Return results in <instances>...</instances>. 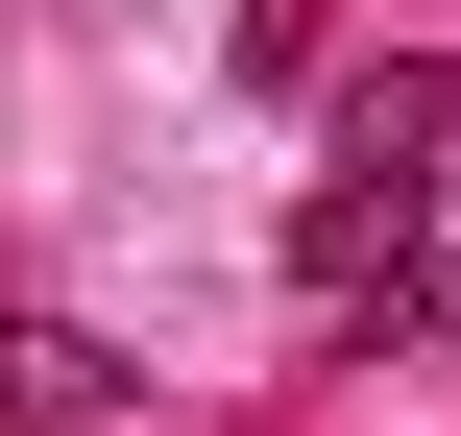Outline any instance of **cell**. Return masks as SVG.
Wrapping results in <instances>:
<instances>
[{
	"mask_svg": "<svg viewBox=\"0 0 461 436\" xmlns=\"http://www.w3.org/2000/svg\"><path fill=\"white\" fill-rule=\"evenodd\" d=\"M438 146H461V49H365V73H340V170H316V194L413 218V194H438Z\"/></svg>",
	"mask_w": 461,
	"mask_h": 436,
	"instance_id": "1",
	"label": "cell"
},
{
	"mask_svg": "<svg viewBox=\"0 0 461 436\" xmlns=\"http://www.w3.org/2000/svg\"><path fill=\"white\" fill-rule=\"evenodd\" d=\"M97 388H122V364H97L73 316H24V291H0V436H73Z\"/></svg>",
	"mask_w": 461,
	"mask_h": 436,
	"instance_id": "2",
	"label": "cell"
},
{
	"mask_svg": "<svg viewBox=\"0 0 461 436\" xmlns=\"http://www.w3.org/2000/svg\"><path fill=\"white\" fill-rule=\"evenodd\" d=\"M365 340H389V364H461V243H413V267L365 291Z\"/></svg>",
	"mask_w": 461,
	"mask_h": 436,
	"instance_id": "3",
	"label": "cell"
}]
</instances>
